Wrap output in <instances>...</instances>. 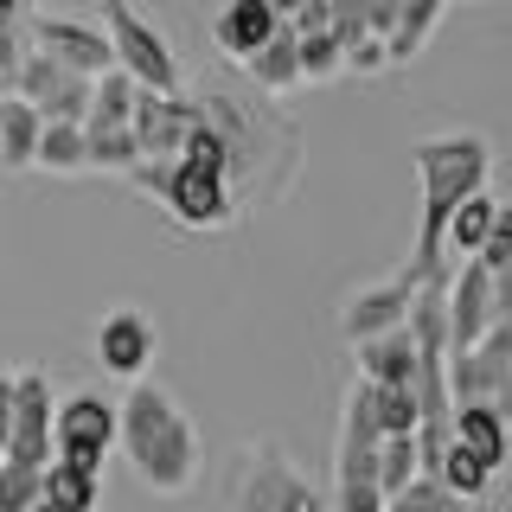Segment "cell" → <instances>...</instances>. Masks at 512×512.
I'll use <instances>...</instances> for the list:
<instances>
[{
	"instance_id": "cell-1",
	"label": "cell",
	"mask_w": 512,
	"mask_h": 512,
	"mask_svg": "<svg viewBox=\"0 0 512 512\" xmlns=\"http://www.w3.org/2000/svg\"><path fill=\"white\" fill-rule=\"evenodd\" d=\"M116 442H122V455L135 461V480L148 493H160V500H180L205 474L199 429H192V416L180 410V397L154 378H135L128 397L116 404Z\"/></svg>"
},
{
	"instance_id": "cell-2",
	"label": "cell",
	"mask_w": 512,
	"mask_h": 512,
	"mask_svg": "<svg viewBox=\"0 0 512 512\" xmlns=\"http://www.w3.org/2000/svg\"><path fill=\"white\" fill-rule=\"evenodd\" d=\"M410 167H416V186H423V218H416V244H410L404 276L429 282L448 269V250H442L448 212L468 192L487 186V173H493V141L487 135H429L410 148Z\"/></svg>"
},
{
	"instance_id": "cell-3",
	"label": "cell",
	"mask_w": 512,
	"mask_h": 512,
	"mask_svg": "<svg viewBox=\"0 0 512 512\" xmlns=\"http://www.w3.org/2000/svg\"><path fill=\"white\" fill-rule=\"evenodd\" d=\"M224 512H333L282 442H237L224 461Z\"/></svg>"
},
{
	"instance_id": "cell-4",
	"label": "cell",
	"mask_w": 512,
	"mask_h": 512,
	"mask_svg": "<svg viewBox=\"0 0 512 512\" xmlns=\"http://www.w3.org/2000/svg\"><path fill=\"white\" fill-rule=\"evenodd\" d=\"M128 180L154 192L167 205V218L186 224V231H231L237 218V186L218 167H199V160H135Z\"/></svg>"
},
{
	"instance_id": "cell-5",
	"label": "cell",
	"mask_w": 512,
	"mask_h": 512,
	"mask_svg": "<svg viewBox=\"0 0 512 512\" xmlns=\"http://www.w3.org/2000/svg\"><path fill=\"white\" fill-rule=\"evenodd\" d=\"M103 32L109 52H116V71H128L141 90H180V58L173 45L154 32V20H141L128 0H103Z\"/></svg>"
},
{
	"instance_id": "cell-6",
	"label": "cell",
	"mask_w": 512,
	"mask_h": 512,
	"mask_svg": "<svg viewBox=\"0 0 512 512\" xmlns=\"http://www.w3.org/2000/svg\"><path fill=\"white\" fill-rule=\"evenodd\" d=\"M109 448H116V404L103 391H71L52 410V455L84 474H103Z\"/></svg>"
},
{
	"instance_id": "cell-7",
	"label": "cell",
	"mask_w": 512,
	"mask_h": 512,
	"mask_svg": "<svg viewBox=\"0 0 512 512\" xmlns=\"http://www.w3.org/2000/svg\"><path fill=\"white\" fill-rule=\"evenodd\" d=\"M13 96H26L39 116H58V122H84L90 109V77L71 71V64H58L52 52H39V45H26L20 71H13Z\"/></svg>"
},
{
	"instance_id": "cell-8",
	"label": "cell",
	"mask_w": 512,
	"mask_h": 512,
	"mask_svg": "<svg viewBox=\"0 0 512 512\" xmlns=\"http://www.w3.org/2000/svg\"><path fill=\"white\" fill-rule=\"evenodd\" d=\"M141 141V160H180L186 135L199 128V96L186 90H135V116H128Z\"/></svg>"
},
{
	"instance_id": "cell-9",
	"label": "cell",
	"mask_w": 512,
	"mask_h": 512,
	"mask_svg": "<svg viewBox=\"0 0 512 512\" xmlns=\"http://www.w3.org/2000/svg\"><path fill=\"white\" fill-rule=\"evenodd\" d=\"M52 378L45 372H13V423H7V455L45 468L52 461Z\"/></svg>"
},
{
	"instance_id": "cell-10",
	"label": "cell",
	"mask_w": 512,
	"mask_h": 512,
	"mask_svg": "<svg viewBox=\"0 0 512 512\" xmlns=\"http://www.w3.org/2000/svg\"><path fill=\"white\" fill-rule=\"evenodd\" d=\"M442 301H448V352L474 346L493 327V269L474 263V256H455L448 282H442Z\"/></svg>"
},
{
	"instance_id": "cell-11",
	"label": "cell",
	"mask_w": 512,
	"mask_h": 512,
	"mask_svg": "<svg viewBox=\"0 0 512 512\" xmlns=\"http://www.w3.org/2000/svg\"><path fill=\"white\" fill-rule=\"evenodd\" d=\"M154 352H160V333L141 308H109L96 320V365H103L109 378H128V384L148 378Z\"/></svg>"
},
{
	"instance_id": "cell-12",
	"label": "cell",
	"mask_w": 512,
	"mask_h": 512,
	"mask_svg": "<svg viewBox=\"0 0 512 512\" xmlns=\"http://www.w3.org/2000/svg\"><path fill=\"white\" fill-rule=\"evenodd\" d=\"M26 32H32V45H39V52H52L58 64H71V71H84V77H103L109 64H116V52H109V32L90 26V20H71V13H32Z\"/></svg>"
},
{
	"instance_id": "cell-13",
	"label": "cell",
	"mask_w": 512,
	"mask_h": 512,
	"mask_svg": "<svg viewBox=\"0 0 512 512\" xmlns=\"http://www.w3.org/2000/svg\"><path fill=\"white\" fill-rule=\"evenodd\" d=\"M410 295H416V282L404 276V269H397L391 282L352 288V295H346V308H340V333H346V346H352V340H372V333H384V327H404Z\"/></svg>"
},
{
	"instance_id": "cell-14",
	"label": "cell",
	"mask_w": 512,
	"mask_h": 512,
	"mask_svg": "<svg viewBox=\"0 0 512 512\" xmlns=\"http://www.w3.org/2000/svg\"><path fill=\"white\" fill-rule=\"evenodd\" d=\"M448 442H461L487 474H500L506 461H512V423L487 404V397H474V404H455V410H448Z\"/></svg>"
},
{
	"instance_id": "cell-15",
	"label": "cell",
	"mask_w": 512,
	"mask_h": 512,
	"mask_svg": "<svg viewBox=\"0 0 512 512\" xmlns=\"http://www.w3.org/2000/svg\"><path fill=\"white\" fill-rule=\"evenodd\" d=\"M352 378L410 384L416 378V340H410V327H384V333H372V340H352Z\"/></svg>"
},
{
	"instance_id": "cell-16",
	"label": "cell",
	"mask_w": 512,
	"mask_h": 512,
	"mask_svg": "<svg viewBox=\"0 0 512 512\" xmlns=\"http://www.w3.org/2000/svg\"><path fill=\"white\" fill-rule=\"evenodd\" d=\"M276 26H282V20L269 13V0H224V13L212 20V45H218L231 64H244Z\"/></svg>"
},
{
	"instance_id": "cell-17",
	"label": "cell",
	"mask_w": 512,
	"mask_h": 512,
	"mask_svg": "<svg viewBox=\"0 0 512 512\" xmlns=\"http://www.w3.org/2000/svg\"><path fill=\"white\" fill-rule=\"evenodd\" d=\"M244 77L256 90H269V96H288V90H301V58H295V26H276L263 45L244 58Z\"/></svg>"
},
{
	"instance_id": "cell-18",
	"label": "cell",
	"mask_w": 512,
	"mask_h": 512,
	"mask_svg": "<svg viewBox=\"0 0 512 512\" xmlns=\"http://www.w3.org/2000/svg\"><path fill=\"white\" fill-rule=\"evenodd\" d=\"M39 500L58 506V512H96L103 506V474H84V468H71V461L52 455L39 468Z\"/></svg>"
},
{
	"instance_id": "cell-19",
	"label": "cell",
	"mask_w": 512,
	"mask_h": 512,
	"mask_svg": "<svg viewBox=\"0 0 512 512\" xmlns=\"http://www.w3.org/2000/svg\"><path fill=\"white\" fill-rule=\"evenodd\" d=\"M39 128H45V116L26 103V96H0V167L7 173H26L32 167V148H39Z\"/></svg>"
},
{
	"instance_id": "cell-20",
	"label": "cell",
	"mask_w": 512,
	"mask_h": 512,
	"mask_svg": "<svg viewBox=\"0 0 512 512\" xmlns=\"http://www.w3.org/2000/svg\"><path fill=\"white\" fill-rule=\"evenodd\" d=\"M448 0H397V20L391 32H384V52H391V64H410L416 52L429 45V32H436Z\"/></svg>"
},
{
	"instance_id": "cell-21",
	"label": "cell",
	"mask_w": 512,
	"mask_h": 512,
	"mask_svg": "<svg viewBox=\"0 0 512 512\" xmlns=\"http://www.w3.org/2000/svg\"><path fill=\"white\" fill-rule=\"evenodd\" d=\"M32 167H45V173H90L84 122H58V116H45L39 148H32Z\"/></svg>"
},
{
	"instance_id": "cell-22",
	"label": "cell",
	"mask_w": 512,
	"mask_h": 512,
	"mask_svg": "<svg viewBox=\"0 0 512 512\" xmlns=\"http://www.w3.org/2000/svg\"><path fill=\"white\" fill-rule=\"evenodd\" d=\"M135 77L128 71H116L109 64L103 77H90V109H84V128H122L128 116H135Z\"/></svg>"
},
{
	"instance_id": "cell-23",
	"label": "cell",
	"mask_w": 512,
	"mask_h": 512,
	"mask_svg": "<svg viewBox=\"0 0 512 512\" xmlns=\"http://www.w3.org/2000/svg\"><path fill=\"white\" fill-rule=\"evenodd\" d=\"M429 474H436V480H442L448 493H455L461 506H474V500H487V493H493V474L480 468V461H474L461 442H442V455L429 461Z\"/></svg>"
},
{
	"instance_id": "cell-24",
	"label": "cell",
	"mask_w": 512,
	"mask_h": 512,
	"mask_svg": "<svg viewBox=\"0 0 512 512\" xmlns=\"http://www.w3.org/2000/svg\"><path fill=\"white\" fill-rule=\"evenodd\" d=\"M493 212H500V205L487 199V186H480V192H468V199H461L455 212H448V231H442V250H448V263H455V256H474V250H480V237H487Z\"/></svg>"
},
{
	"instance_id": "cell-25",
	"label": "cell",
	"mask_w": 512,
	"mask_h": 512,
	"mask_svg": "<svg viewBox=\"0 0 512 512\" xmlns=\"http://www.w3.org/2000/svg\"><path fill=\"white\" fill-rule=\"evenodd\" d=\"M295 58H301V84H333V77L346 71V58H340V32H333V26L295 32Z\"/></svg>"
},
{
	"instance_id": "cell-26",
	"label": "cell",
	"mask_w": 512,
	"mask_h": 512,
	"mask_svg": "<svg viewBox=\"0 0 512 512\" xmlns=\"http://www.w3.org/2000/svg\"><path fill=\"white\" fill-rule=\"evenodd\" d=\"M384 512H468V506H461V500L442 487L436 474H423V468H416V474L404 480V487H397L391 500H384Z\"/></svg>"
},
{
	"instance_id": "cell-27",
	"label": "cell",
	"mask_w": 512,
	"mask_h": 512,
	"mask_svg": "<svg viewBox=\"0 0 512 512\" xmlns=\"http://www.w3.org/2000/svg\"><path fill=\"white\" fill-rule=\"evenodd\" d=\"M84 148H90V167H103V173H128L141 160V141H135V128H84Z\"/></svg>"
},
{
	"instance_id": "cell-28",
	"label": "cell",
	"mask_w": 512,
	"mask_h": 512,
	"mask_svg": "<svg viewBox=\"0 0 512 512\" xmlns=\"http://www.w3.org/2000/svg\"><path fill=\"white\" fill-rule=\"evenodd\" d=\"M32 7L26 0H0V84H13V71H20V58H26V45H32Z\"/></svg>"
},
{
	"instance_id": "cell-29",
	"label": "cell",
	"mask_w": 512,
	"mask_h": 512,
	"mask_svg": "<svg viewBox=\"0 0 512 512\" xmlns=\"http://www.w3.org/2000/svg\"><path fill=\"white\" fill-rule=\"evenodd\" d=\"M378 436H416V391L410 384H372Z\"/></svg>"
},
{
	"instance_id": "cell-30",
	"label": "cell",
	"mask_w": 512,
	"mask_h": 512,
	"mask_svg": "<svg viewBox=\"0 0 512 512\" xmlns=\"http://www.w3.org/2000/svg\"><path fill=\"white\" fill-rule=\"evenodd\" d=\"M372 468H378V487H384V500H391L397 487L416 474V436H378L372 448Z\"/></svg>"
},
{
	"instance_id": "cell-31",
	"label": "cell",
	"mask_w": 512,
	"mask_h": 512,
	"mask_svg": "<svg viewBox=\"0 0 512 512\" xmlns=\"http://www.w3.org/2000/svg\"><path fill=\"white\" fill-rule=\"evenodd\" d=\"M26 506H39V468L0 455V512H26Z\"/></svg>"
},
{
	"instance_id": "cell-32",
	"label": "cell",
	"mask_w": 512,
	"mask_h": 512,
	"mask_svg": "<svg viewBox=\"0 0 512 512\" xmlns=\"http://www.w3.org/2000/svg\"><path fill=\"white\" fill-rule=\"evenodd\" d=\"M474 263H487V269H506L512 263V212L500 205L487 224V237H480V250H474Z\"/></svg>"
},
{
	"instance_id": "cell-33",
	"label": "cell",
	"mask_w": 512,
	"mask_h": 512,
	"mask_svg": "<svg viewBox=\"0 0 512 512\" xmlns=\"http://www.w3.org/2000/svg\"><path fill=\"white\" fill-rule=\"evenodd\" d=\"M340 58H346V71H359V77H372V71H384V64H391V52H384L378 32H359V39H346Z\"/></svg>"
},
{
	"instance_id": "cell-34",
	"label": "cell",
	"mask_w": 512,
	"mask_h": 512,
	"mask_svg": "<svg viewBox=\"0 0 512 512\" xmlns=\"http://www.w3.org/2000/svg\"><path fill=\"white\" fill-rule=\"evenodd\" d=\"M372 7H378V0H327V13H333V32H340V45H346V39H359V32L372 26Z\"/></svg>"
},
{
	"instance_id": "cell-35",
	"label": "cell",
	"mask_w": 512,
	"mask_h": 512,
	"mask_svg": "<svg viewBox=\"0 0 512 512\" xmlns=\"http://www.w3.org/2000/svg\"><path fill=\"white\" fill-rule=\"evenodd\" d=\"M7 423H13V372H0V455H7Z\"/></svg>"
},
{
	"instance_id": "cell-36",
	"label": "cell",
	"mask_w": 512,
	"mask_h": 512,
	"mask_svg": "<svg viewBox=\"0 0 512 512\" xmlns=\"http://www.w3.org/2000/svg\"><path fill=\"white\" fill-rule=\"evenodd\" d=\"M487 404H493V410H500V416H506V423H512V372H506V384H500V391H493V397H487Z\"/></svg>"
},
{
	"instance_id": "cell-37",
	"label": "cell",
	"mask_w": 512,
	"mask_h": 512,
	"mask_svg": "<svg viewBox=\"0 0 512 512\" xmlns=\"http://www.w3.org/2000/svg\"><path fill=\"white\" fill-rule=\"evenodd\" d=\"M295 7H301V0H269V13H276V20H288Z\"/></svg>"
},
{
	"instance_id": "cell-38",
	"label": "cell",
	"mask_w": 512,
	"mask_h": 512,
	"mask_svg": "<svg viewBox=\"0 0 512 512\" xmlns=\"http://www.w3.org/2000/svg\"><path fill=\"white\" fill-rule=\"evenodd\" d=\"M26 512H58V506H45V500H39V506H26Z\"/></svg>"
}]
</instances>
